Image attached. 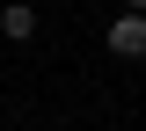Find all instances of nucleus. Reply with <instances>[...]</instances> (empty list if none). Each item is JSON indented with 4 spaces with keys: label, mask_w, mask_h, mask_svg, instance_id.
Masks as SVG:
<instances>
[{
    "label": "nucleus",
    "mask_w": 146,
    "mask_h": 131,
    "mask_svg": "<svg viewBox=\"0 0 146 131\" xmlns=\"http://www.w3.org/2000/svg\"><path fill=\"white\" fill-rule=\"evenodd\" d=\"M124 7H139V15H146V0H124Z\"/></svg>",
    "instance_id": "obj_3"
},
{
    "label": "nucleus",
    "mask_w": 146,
    "mask_h": 131,
    "mask_svg": "<svg viewBox=\"0 0 146 131\" xmlns=\"http://www.w3.org/2000/svg\"><path fill=\"white\" fill-rule=\"evenodd\" d=\"M0 37H7V44H29V37H36V7L7 0V7H0Z\"/></svg>",
    "instance_id": "obj_2"
},
{
    "label": "nucleus",
    "mask_w": 146,
    "mask_h": 131,
    "mask_svg": "<svg viewBox=\"0 0 146 131\" xmlns=\"http://www.w3.org/2000/svg\"><path fill=\"white\" fill-rule=\"evenodd\" d=\"M110 51L117 58H146V15L139 7H124V15L110 22Z\"/></svg>",
    "instance_id": "obj_1"
}]
</instances>
